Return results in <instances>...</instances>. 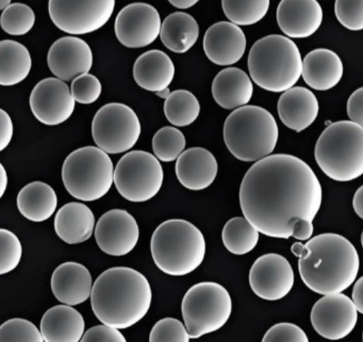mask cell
<instances>
[{
	"instance_id": "cell-54",
	"label": "cell",
	"mask_w": 363,
	"mask_h": 342,
	"mask_svg": "<svg viewBox=\"0 0 363 342\" xmlns=\"http://www.w3.org/2000/svg\"><path fill=\"white\" fill-rule=\"evenodd\" d=\"M362 340H363V336H362Z\"/></svg>"
},
{
	"instance_id": "cell-11",
	"label": "cell",
	"mask_w": 363,
	"mask_h": 342,
	"mask_svg": "<svg viewBox=\"0 0 363 342\" xmlns=\"http://www.w3.org/2000/svg\"><path fill=\"white\" fill-rule=\"evenodd\" d=\"M141 135V122L137 113L124 103L105 104L92 121V136L97 147L108 154L127 152Z\"/></svg>"
},
{
	"instance_id": "cell-51",
	"label": "cell",
	"mask_w": 363,
	"mask_h": 342,
	"mask_svg": "<svg viewBox=\"0 0 363 342\" xmlns=\"http://www.w3.org/2000/svg\"><path fill=\"white\" fill-rule=\"evenodd\" d=\"M12 0H0V8L1 10H5L7 6H9L11 4Z\"/></svg>"
},
{
	"instance_id": "cell-19",
	"label": "cell",
	"mask_w": 363,
	"mask_h": 342,
	"mask_svg": "<svg viewBox=\"0 0 363 342\" xmlns=\"http://www.w3.org/2000/svg\"><path fill=\"white\" fill-rule=\"evenodd\" d=\"M203 51L208 59L218 66L238 63L246 50L243 30L231 21H218L206 31Z\"/></svg>"
},
{
	"instance_id": "cell-25",
	"label": "cell",
	"mask_w": 363,
	"mask_h": 342,
	"mask_svg": "<svg viewBox=\"0 0 363 342\" xmlns=\"http://www.w3.org/2000/svg\"><path fill=\"white\" fill-rule=\"evenodd\" d=\"M84 329L82 314L67 304L50 308L41 320V333L46 342L82 341Z\"/></svg>"
},
{
	"instance_id": "cell-7",
	"label": "cell",
	"mask_w": 363,
	"mask_h": 342,
	"mask_svg": "<svg viewBox=\"0 0 363 342\" xmlns=\"http://www.w3.org/2000/svg\"><path fill=\"white\" fill-rule=\"evenodd\" d=\"M323 172L337 182H350L363 174V127L352 120L331 123L318 137L314 150Z\"/></svg>"
},
{
	"instance_id": "cell-10",
	"label": "cell",
	"mask_w": 363,
	"mask_h": 342,
	"mask_svg": "<svg viewBox=\"0 0 363 342\" xmlns=\"http://www.w3.org/2000/svg\"><path fill=\"white\" fill-rule=\"evenodd\" d=\"M160 159L146 151L126 153L116 164L114 185L124 199L142 203L160 191L164 178Z\"/></svg>"
},
{
	"instance_id": "cell-9",
	"label": "cell",
	"mask_w": 363,
	"mask_h": 342,
	"mask_svg": "<svg viewBox=\"0 0 363 342\" xmlns=\"http://www.w3.org/2000/svg\"><path fill=\"white\" fill-rule=\"evenodd\" d=\"M182 317L192 339L222 329L233 312V301L227 289L214 282L193 285L182 299Z\"/></svg>"
},
{
	"instance_id": "cell-6",
	"label": "cell",
	"mask_w": 363,
	"mask_h": 342,
	"mask_svg": "<svg viewBox=\"0 0 363 342\" xmlns=\"http://www.w3.org/2000/svg\"><path fill=\"white\" fill-rule=\"evenodd\" d=\"M273 115L257 106L235 108L224 123V142L229 152L242 161H258L271 155L278 142Z\"/></svg>"
},
{
	"instance_id": "cell-46",
	"label": "cell",
	"mask_w": 363,
	"mask_h": 342,
	"mask_svg": "<svg viewBox=\"0 0 363 342\" xmlns=\"http://www.w3.org/2000/svg\"><path fill=\"white\" fill-rule=\"evenodd\" d=\"M352 297L354 305H356L357 310H358V312L363 314V276H361V278L354 283Z\"/></svg>"
},
{
	"instance_id": "cell-17",
	"label": "cell",
	"mask_w": 363,
	"mask_h": 342,
	"mask_svg": "<svg viewBox=\"0 0 363 342\" xmlns=\"http://www.w3.org/2000/svg\"><path fill=\"white\" fill-rule=\"evenodd\" d=\"M140 229L133 215L125 210L105 212L95 227L99 249L111 256H125L137 246Z\"/></svg>"
},
{
	"instance_id": "cell-32",
	"label": "cell",
	"mask_w": 363,
	"mask_h": 342,
	"mask_svg": "<svg viewBox=\"0 0 363 342\" xmlns=\"http://www.w3.org/2000/svg\"><path fill=\"white\" fill-rule=\"evenodd\" d=\"M259 233L245 217H235L227 221L223 229V244L233 254L245 255L256 248Z\"/></svg>"
},
{
	"instance_id": "cell-35",
	"label": "cell",
	"mask_w": 363,
	"mask_h": 342,
	"mask_svg": "<svg viewBox=\"0 0 363 342\" xmlns=\"http://www.w3.org/2000/svg\"><path fill=\"white\" fill-rule=\"evenodd\" d=\"M186 137L177 127H163L152 137L154 154L160 161L169 163L176 161L186 148Z\"/></svg>"
},
{
	"instance_id": "cell-38",
	"label": "cell",
	"mask_w": 363,
	"mask_h": 342,
	"mask_svg": "<svg viewBox=\"0 0 363 342\" xmlns=\"http://www.w3.org/2000/svg\"><path fill=\"white\" fill-rule=\"evenodd\" d=\"M23 246L20 239L9 229H0V274L13 271L22 259Z\"/></svg>"
},
{
	"instance_id": "cell-29",
	"label": "cell",
	"mask_w": 363,
	"mask_h": 342,
	"mask_svg": "<svg viewBox=\"0 0 363 342\" xmlns=\"http://www.w3.org/2000/svg\"><path fill=\"white\" fill-rule=\"evenodd\" d=\"M16 205L21 214L29 221L43 222L56 212L58 198L50 185L37 181L21 189Z\"/></svg>"
},
{
	"instance_id": "cell-34",
	"label": "cell",
	"mask_w": 363,
	"mask_h": 342,
	"mask_svg": "<svg viewBox=\"0 0 363 342\" xmlns=\"http://www.w3.org/2000/svg\"><path fill=\"white\" fill-rule=\"evenodd\" d=\"M225 15L238 25H250L264 18L269 0H222Z\"/></svg>"
},
{
	"instance_id": "cell-47",
	"label": "cell",
	"mask_w": 363,
	"mask_h": 342,
	"mask_svg": "<svg viewBox=\"0 0 363 342\" xmlns=\"http://www.w3.org/2000/svg\"><path fill=\"white\" fill-rule=\"evenodd\" d=\"M352 207L359 218L363 219V185L357 189L352 198Z\"/></svg>"
},
{
	"instance_id": "cell-18",
	"label": "cell",
	"mask_w": 363,
	"mask_h": 342,
	"mask_svg": "<svg viewBox=\"0 0 363 342\" xmlns=\"http://www.w3.org/2000/svg\"><path fill=\"white\" fill-rule=\"evenodd\" d=\"M48 64L52 74L63 81H73L88 74L93 65V52L88 42L77 36H65L50 48Z\"/></svg>"
},
{
	"instance_id": "cell-31",
	"label": "cell",
	"mask_w": 363,
	"mask_h": 342,
	"mask_svg": "<svg viewBox=\"0 0 363 342\" xmlns=\"http://www.w3.org/2000/svg\"><path fill=\"white\" fill-rule=\"evenodd\" d=\"M33 66L28 49L16 40L0 42V84L12 86L28 76Z\"/></svg>"
},
{
	"instance_id": "cell-13",
	"label": "cell",
	"mask_w": 363,
	"mask_h": 342,
	"mask_svg": "<svg viewBox=\"0 0 363 342\" xmlns=\"http://www.w3.org/2000/svg\"><path fill=\"white\" fill-rule=\"evenodd\" d=\"M310 320L314 331L325 339H343L354 331L358 310L352 299L342 292L326 295L314 304Z\"/></svg>"
},
{
	"instance_id": "cell-5",
	"label": "cell",
	"mask_w": 363,
	"mask_h": 342,
	"mask_svg": "<svg viewBox=\"0 0 363 342\" xmlns=\"http://www.w3.org/2000/svg\"><path fill=\"white\" fill-rule=\"evenodd\" d=\"M150 251L155 263L163 273L184 276L203 263L206 240L201 229L190 221L171 219L155 229Z\"/></svg>"
},
{
	"instance_id": "cell-2",
	"label": "cell",
	"mask_w": 363,
	"mask_h": 342,
	"mask_svg": "<svg viewBox=\"0 0 363 342\" xmlns=\"http://www.w3.org/2000/svg\"><path fill=\"white\" fill-rule=\"evenodd\" d=\"M152 300V287L145 275L133 268L113 267L95 280L91 306L104 324L126 329L147 314Z\"/></svg>"
},
{
	"instance_id": "cell-28",
	"label": "cell",
	"mask_w": 363,
	"mask_h": 342,
	"mask_svg": "<svg viewBox=\"0 0 363 342\" xmlns=\"http://www.w3.org/2000/svg\"><path fill=\"white\" fill-rule=\"evenodd\" d=\"M95 216L90 207L80 202L65 204L55 217V231L63 241L78 244L94 233Z\"/></svg>"
},
{
	"instance_id": "cell-15",
	"label": "cell",
	"mask_w": 363,
	"mask_h": 342,
	"mask_svg": "<svg viewBox=\"0 0 363 342\" xmlns=\"http://www.w3.org/2000/svg\"><path fill=\"white\" fill-rule=\"evenodd\" d=\"M292 266L286 257L276 253L262 255L252 263L250 286L255 295L267 301L284 299L294 286Z\"/></svg>"
},
{
	"instance_id": "cell-22",
	"label": "cell",
	"mask_w": 363,
	"mask_h": 342,
	"mask_svg": "<svg viewBox=\"0 0 363 342\" xmlns=\"http://www.w3.org/2000/svg\"><path fill=\"white\" fill-rule=\"evenodd\" d=\"M218 170L216 156L201 147L184 151L176 159L175 171L178 181L190 190L208 188L216 180Z\"/></svg>"
},
{
	"instance_id": "cell-36",
	"label": "cell",
	"mask_w": 363,
	"mask_h": 342,
	"mask_svg": "<svg viewBox=\"0 0 363 342\" xmlns=\"http://www.w3.org/2000/svg\"><path fill=\"white\" fill-rule=\"evenodd\" d=\"M0 23L6 33L14 36L25 35L35 25V11L25 4H11L3 10Z\"/></svg>"
},
{
	"instance_id": "cell-53",
	"label": "cell",
	"mask_w": 363,
	"mask_h": 342,
	"mask_svg": "<svg viewBox=\"0 0 363 342\" xmlns=\"http://www.w3.org/2000/svg\"><path fill=\"white\" fill-rule=\"evenodd\" d=\"M361 244H362V248H363V231H362V234H361Z\"/></svg>"
},
{
	"instance_id": "cell-12",
	"label": "cell",
	"mask_w": 363,
	"mask_h": 342,
	"mask_svg": "<svg viewBox=\"0 0 363 342\" xmlns=\"http://www.w3.org/2000/svg\"><path fill=\"white\" fill-rule=\"evenodd\" d=\"M116 0H50L48 12L58 29L72 35L92 33L111 18Z\"/></svg>"
},
{
	"instance_id": "cell-37",
	"label": "cell",
	"mask_w": 363,
	"mask_h": 342,
	"mask_svg": "<svg viewBox=\"0 0 363 342\" xmlns=\"http://www.w3.org/2000/svg\"><path fill=\"white\" fill-rule=\"evenodd\" d=\"M0 341L43 342L41 329L26 319L14 318L0 326Z\"/></svg>"
},
{
	"instance_id": "cell-21",
	"label": "cell",
	"mask_w": 363,
	"mask_h": 342,
	"mask_svg": "<svg viewBox=\"0 0 363 342\" xmlns=\"http://www.w3.org/2000/svg\"><path fill=\"white\" fill-rule=\"evenodd\" d=\"M50 286L55 297L61 303L79 305L91 299L92 275L86 266L67 261L56 268L50 280Z\"/></svg>"
},
{
	"instance_id": "cell-39",
	"label": "cell",
	"mask_w": 363,
	"mask_h": 342,
	"mask_svg": "<svg viewBox=\"0 0 363 342\" xmlns=\"http://www.w3.org/2000/svg\"><path fill=\"white\" fill-rule=\"evenodd\" d=\"M190 335L184 323L175 318H164L159 320L152 329L150 342H189Z\"/></svg>"
},
{
	"instance_id": "cell-26",
	"label": "cell",
	"mask_w": 363,
	"mask_h": 342,
	"mask_svg": "<svg viewBox=\"0 0 363 342\" xmlns=\"http://www.w3.org/2000/svg\"><path fill=\"white\" fill-rule=\"evenodd\" d=\"M254 93V85L248 74L237 67L220 70L212 82V96L225 110H235L246 106Z\"/></svg>"
},
{
	"instance_id": "cell-48",
	"label": "cell",
	"mask_w": 363,
	"mask_h": 342,
	"mask_svg": "<svg viewBox=\"0 0 363 342\" xmlns=\"http://www.w3.org/2000/svg\"><path fill=\"white\" fill-rule=\"evenodd\" d=\"M199 1V0H169L172 6L177 8H182V10L192 8V6H195Z\"/></svg>"
},
{
	"instance_id": "cell-1",
	"label": "cell",
	"mask_w": 363,
	"mask_h": 342,
	"mask_svg": "<svg viewBox=\"0 0 363 342\" xmlns=\"http://www.w3.org/2000/svg\"><path fill=\"white\" fill-rule=\"evenodd\" d=\"M239 199L244 217L261 234L289 239L301 220H314L323 191L318 176L303 159L273 154L247 170Z\"/></svg>"
},
{
	"instance_id": "cell-20",
	"label": "cell",
	"mask_w": 363,
	"mask_h": 342,
	"mask_svg": "<svg viewBox=\"0 0 363 342\" xmlns=\"http://www.w3.org/2000/svg\"><path fill=\"white\" fill-rule=\"evenodd\" d=\"M276 18L289 38H307L322 25L323 8L318 0H281Z\"/></svg>"
},
{
	"instance_id": "cell-24",
	"label": "cell",
	"mask_w": 363,
	"mask_h": 342,
	"mask_svg": "<svg viewBox=\"0 0 363 342\" xmlns=\"http://www.w3.org/2000/svg\"><path fill=\"white\" fill-rule=\"evenodd\" d=\"M343 72V63L337 53L329 49L318 48L306 55L301 76L311 89L329 91L341 81Z\"/></svg>"
},
{
	"instance_id": "cell-27",
	"label": "cell",
	"mask_w": 363,
	"mask_h": 342,
	"mask_svg": "<svg viewBox=\"0 0 363 342\" xmlns=\"http://www.w3.org/2000/svg\"><path fill=\"white\" fill-rule=\"evenodd\" d=\"M175 76V66L171 57L161 50L146 51L133 65V78L142 89L148 91H164Z\"/></svg>"
},
{
	"instance_id": "cell-49",
	"label": "cell",
	"mask_w": 363,
	"mask_h": 342,
	"mask_svg": "<svg viewBox=\"0 0 363 342\" xmlns=\"http://www.w3.org/2000/svg\"><path fill=\"white\" fill-rule=\"evenodd\" d=\"M0 169H1V176H0V197H3V195H5L6 190H7L9 178H8V173L4 165H0Z\"/></svg>"
},
{
	"instance_id": "cell-50",
	"label": "cell",
	"mask_w": 363,
	"mask_h": 342,
	"mask_svg": "<svg viewBox=\"0 0 363 342\" xmlns=\"http://www.w3.org/2000/svg\"><path fill=\"white\" fill-rule=\"evenodd\" d=\"M291 251H292V253L295 256L301 258V256L305 255L307 249H306L305 244H301V242H295V244H293V246H291Z\"/></svg>"
},
{
	"instance_id": "cell-23",
	"label": "cell",
	"mask_w": 363,
	"mask_h": 342,
	"mask_svg": "<svg viewBox=\"0 0 363 342\" xmlns=\"http://www.w3.org/2000/svg\"><path fill=\"white\" fill-rule=\"evenodd\" d=\"M278 115L284 125L299 132L315 121L320 110L318 99L310 89L293 86L284 91L278 100Z\"/></svg>"
},
{
	"instance_id": "cell-16",
	"label": "cell",
	"mask_w": 363,
	"mask_h": 342,
	"mask_svg": "<svg viewBox=\"0 0 363 342\" xmlns=\"http://www.w3.org/2000/svg\"><path fill=\"white\" fill-rule=\"evenodd\" d=\"M31 112L46 125H58L73 115L76 100L69 85L59 78L40 81L31 91Z\"/></svg>"
},
{
	"instance_id": "cell-33",
	"label": "cell",
	"mask_w": 363,
	"mask_h": 342,
	"mask_svg": "<svg viewBox=\"0 0 363 342\" xmlns=\"http://www.w3.org/2000/svg\"><path fill=\"white\" fill-rule=\"evenodd\" d=\"M201 113V104L194 93L186 89L172 91L164 102V114L175 127L192 125Z\"/></svg>"
},
{
	"instance_id": "cell-45",
	"label": "cell",
	"mask_w": 363,
	"mask_h": 342,
	"mask_svg": "<svg viewBox=\"0 0 363 342\" xmlns=\"http://www.w3.org/2000/svg\"><path fill=\"white\" fill-rule=\"evenodd\" d=\"M13 136V122L5 110H0V151L5 150Z\"/></svg>"
},
{
	"instance_id": "cell-40",
	"label": "cell",
	"mask_w": 363,
	"mask_h": 342,
	"mask_svg": "<svg viewBox=\"0 0 363 342\" xmlns=\"http://www.w3.org/2000/svg\"><path fill=\"white\" fill-rule=\"evenodd\" d=\"M335 14L346 29L363 30V0H335Z\"/></svg>"
},
{
	"instance_id": "cell-30",
	"label": "cell",
	"mask_w": 363,
	"mask_h": 342,
	"mask_svg": "<svg viewBox=\"0 0 363 342\" xmlns=\"http://www.w3.org/2000/svg\"><path fill=\"white\" fill-rule=\"evenodd\" d=\"M199 36V25L192 15L175 12L169 15L161 27V42L169 50L186 53L190 50Z\"/></svg>"
},
{
	"instance_id": "cell-52",
	"label": "cell",
	"mask_w": 363,
	"mask_h": 342,
	"mask_svg": "<svg viewBox=\"0 0 363 342\" xmlns=\"http://www.w3.org/2000/svg\"><path fill=\"white\" fill-rule=\"evenodd\" d=\"M169 93H171V91H169V89H164V91H159V93H157V95L159 96V97L164 98V99H167V97H169Z\"/></svg>"
},
{
	"instance_id": "cell-43",
	"label": "cell",
	"mask_w": 363,
	"mask_h": 342,
	"mask_svg": "<svg viewBox=\"0 0 363 342\" xmlns=\"http://www.w3.org/2000/svg\"><path fill=\"white\" fill-rule=\"evenodd\" d=\"M82 342H126V338L124 337L120 329L111 325L101 324L91 327L82 336Z\"/></svg>"
},
{
	"instance_id": "cell-14",
	"label": "cell",
	"mask_w": 363,
	"mask_h": 342,
	"mask_svg": "<svg viewBox=\"0 0 363 342\" xmlns=\"http://www.w3.org/2000/svg\"><path fill=\"white\" fill-rule=\"evenodd\" d=\"M161 27L158 11L145 2H135L123 8L114 23L118 42L133 49L152 44L160 35Z\"/></svg>"
},
{
	"instance_id": "cell-41",
	"label": "cell",
	"mask_w": 363,
	"mask_h": 342,
	"mask_svg": "<svg viewBox=\"0 0 363 342\" xmlns=\"http://www.w3.org/2000/svg\"><path fill=\"white\" fill-rule=\"evenodd\" d=\"M76 102L82 104L94 103L101 97L103 86L94 74H84L74 79L71 87Z\"/></svg>"
},
{
	"instance_id": "cell-4",
	"label": "cell",
	"mask_w": 363,
	"mask_h": 342,
	"mask_svg": "<svg viewBox=\"0 0 363 342\" xmlns=\"http://www.w3.org/2000/svg\"><path fill=\"white\" fill-rule=\"evenodd\" d=\"M252 80L264 91L284 93L292 89L303 74L298 47L290 38L272 34L257 40L248 55Z\"/></svg>"
},
{
	"instance_id": "cell-3",
	"label": "cell",
	"mask_w": 363,
	"mask_h": 342,
	"mask_svg": "<svg viewBox=\"0 0 363 342\" xmlns=\"http://www.w3.org/2000/svg\"><path fill=\"white\" fill-rule=\"evenodd\" d=\"M305 255L298 258L303 284L318 295L341 293L356 280L359 254L354 244L335 233L311 237L305 244Z\"/></svg>"
},
{
	"instance_id": "cell-44",
	"label": "cell",
	"mask_w": 363,
	"mask_h": 342,
	"mask_svg": "<svg viewBox=\"0 0 363 342\" xmlns=\"http://www.w3.org/2000/svg\"><path fill=\"white\" fill-rule=\"evenodd\" d=\"M347 115L350 120L363 127V87L356 89L348 98Z\"/></svg>"
},
{
	"instance_id": "cell-8",
	"label": "cell",
	"mask_w": 363,
	"mask_h": 342,
	"mask_svg": "<svg viewBox=\"0 0 363 342\" xmlns=\"http://www.w3.org/2000/svg\"><path fill=\"white\" fill-rule=\"evenodd\" d=\"M114 169L112 159L103 149L82 147L65 159L63 184L72 197L80 201H96L109 193L114 183Z\"/></svg>"
},
{
	"instance_id": "cell-42",
	"label": "cell",
	"mask_w": 363,
	"mask_h": 342,
	"mask_svg": "<svg viewBox=\"0 0 363 342\" xmlns=\"http://www.w3.org/2000/svg\"><path fill=\"white\" fill-rule=\"evenodd\" d=\"M263 342L290 341L308 342V336L296 324L289 322L277 323L265 333Z\"/></svg>"
}]
</instances>
